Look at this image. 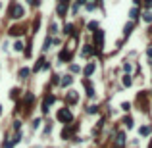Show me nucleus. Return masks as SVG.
Wrapping results in <instances>:
<instances>
[{
  "label": "nucleus",
  "instance_id": "obj_15",
  "mask_svg": "<svg viewBox=\"0 0 152 148\" xmlns=\"http://www.w3.org/2000/svg\"><path fill=\"white\" fill-rule=\"evenodd\" d=\"M129 18H131V19H137V18H139V10H137V8H133V10L129 12Z\"/></svg>",
  "mask_w": 152,
  "mask_h": 148
},
{
  "label": "nucleus",
  "instance_id": "obj_18",
  "mask_svg": "<svg viewBox=\"0 0 152 148\" xmlns=\"http://www.w3.org/2000/svg\"><path fill=\"white\" fill-rule=\"evenodd\" d=\"M14 50L21 52V50H23V42H19V41H18V42H15V44H14Z\"/></svg>",
  "mask_w": 152,
  "mask_h": 148
},
{
  "label": "nucleus",
  "instance_id": "obj_32",
  "mask_svg": "<svg viewBox=\"0 0 152 148\" xmlns=\"http://www.w3.org/2000/svg\"><path fill=\"white\" fill-rule=\"evenodd\" d=\"M89 2H94V0H89Z\"/></svg>",
  "mask_w": 152,
  "mask_h": 148
},
{
  "label": "nucleus",
  "instance_id": "obj_27",
  "mask_svg": "<svg viewBox=\"0 0 152 148\" xmlns=\"http://www.w3.org/2000/svg\"><path fill=\"white\" fill-rule=\"evenodd\" d=\"M146 54H148V58H152V46H150V48H148V50H146Z\"/></svg>",
  "mask_w": 152,
  "mask_h": 148
},
{
  "label": "nucleus",
  "instance_id": "obj_12",
  "mask_svg": "<svg viewBox=\"0 0 152 148\" xmlns=\"http://www.w3.org/2000/svg\"><path fill=\"white\" fill-rule=\"evenodd\" d=\"M85 75H87V77H89V75H91L92 73V71H94V64H92V62H91V64H87V67H85Z\"/></svg>",
  "mask_w": 152,
  "mask_h": 148
},
{
  "label": "nucleus",
  "instance_id": "obj_7",
  "mask_svg": "<svg viewBox=\"0 0 152 148\" xmlns=\"http://www.w3.org/2000/svg\"><path fill=\"white\" fill-rule=\"evenodd\" d=\"M29 73H31V69H29V67H21V69H19V79H27Z\"/></svg>",
  "mask_w": 152,
  "mask_h": 148
},
{
  "label": "nucleus",
  "instance_id": "obj_16",
  "mask_svg": "<svg viewBox=\"0 0 152 148\" xmlns=\"http://www.w3.org/2000/svg\"><path fill=\"white\" fill-rule=\"evenodd\" d=\"M69 83H71V77H69V75H64V79H62V85H64V87H68Z\"/></svg>",
  "mask_w": 152,
  "mask_h": 148
},
{
  "label": "nucleus",
  "instance_id": "obj_5",
  "mask_svg": "<svg viewBox=\"0 0 152 148\" xmlns=\"http://www.w3.org/2000/svg\"><path fill=\"white\" fill-rule=\"evenodd\" d=\"M77 100H79L77 93H75V90H69V93H68V102H73V104H75Z\"/></svg>",
  "mask_w": 152,
  "mask_h": 148
},
{
  "label": "nucleus",
  "instance_id": "obj_19",
  "mask_svg": "<svg viewBox=\"0 0 152 148\" xmlns=\"http://www.w3.org/2000/svg\"><path fill=\"white\" fill-rule=\"evenodd\" d=\"M73 31H75V29H73V25H71V23H68V25H65V33H68V35H71Z\"/></svg>",
  "mask_w": 152,
  "mask_h": 148
},
{
  "label": "nucleus",
  "instance_id": "obj_25",
  "mask_svg": "<svg viewBox=\"0 0 152 148\" xmlns=\"http://www.w3.org/2000/svg\"><path fill=\"white\" fill-rule=\"evenodd\" d=\"M144 8H146V10L152 8V0H144Z\"/></svg>",
  "mask_w": 152,
  "mask_h": 148
},
{
  "label": "nucleus",
  "instance_id": "obj_13",
  "mask_svg": "<svg viewBox=\"0 0 152 148\" xmlns=\"http://www.w3.org/2000/svg\"><path fill=\"white\" fill-rule=\"evenodd\" d=\"M143 19H144V21H148V23H152V12H150V10H146V12L143 14Z\"/></svg>",
  "mask_w": 152,
  "mask_h": 148
},
{
  "label": "nucleus",
  "instance_id": "obj_29",
  "mask_svg": "<svg viewBox=\"0 0 152 148\" xmlns=\"http://www.w3.org/2000/svg\"><path fill=\"white\" fill-rule=\"evenodd\" d=\"M148 148H152V139H150V144H148Z\"/></svg>",
  "mask_w": 152,
  "mask_h": 148
},
{
  "label": "nucleus",
  "instance_id": "obj_8",
  "mask_svg": "<svg viewBox=\"0 0 152 148\" xmlns=\"http://www.w3.org/2000/svg\"><path fill=\"white\" fill-rule=\"evenodd\" d=\"M94 54V48H92V44H87V46L83 48V56H92Z\"/></svg>",
  "mask_w": 152,
  "mask_h": 148
},
{
  "label": "nucleus",
  "instance_id": "obj_23",
  "mask_svg": "<svg viewBox=\"0 0 152 148\" xmlns=\"http://www.w3.org/2000/svg\"><path fill=\"white\" fill-rule=\"evenodd\" d=\"M69 69L73 71V73H79V71H81V67H79V65H71V67H69Z\"/></svg>",
  "mask_w": 152,
  "mask_h": 148
},
{
  "label": "nucleus",
  "instance_id": "obj_21",
  "mask_svg": "<svg viewBox=\"0 0 152 148\" xmlns=\"http://www.w3.org/2000/svg\"><path fill=\"white\" fill-rule=\"evenodd\" d=\"M123 123L127 125V127H133V119H131V117H125V119H123Z\"/></svg>",
  "mask_w": 152,
  "mask_h": 148
},
{
  "label": "nucleus",
  "instance_id": "obj_22",
  "mask_svg": "<svg viewBox=\"0 0 152 148\" xmlns=\"http://www.w3.org/2000/svg\"><path fill=\"white\" fill-rule=\"evenodd\" d=\"M87 112H89V114H96L98 108H96V106H91V108H87Z\"/></svg>",
  "mask_w": 152,
  "mask_h": 148
},
{
  "label": "nucleus",
  "instance_id": "obj_4",
  "mask_svg": "<svg viewBox=\"0 0 152 148\" xmlns=\"http://www.w3.org/2000/svg\"><path fill=\"white\" fill-rule=\"evenodd\" d=\"M115 144H118V146H123L125 144V133H118V137H115Z\"/></svg>",
  "mask_w": 152,
  "mask_h": 148
},
{
  "label": "nucleus",
  "instance_id": "obj_28",
  "mask_svg": "<svg viewBox=\"0 0 152 148\" xmlns=\"http://www.w3.org/2000/svg\"><path fill=\"white\" fill-rule=\"evenodd\" d=\"M68 2H69V0H60V4H68Z\"/></svg>",
  "mask_w": 152,
  "mask_h": 148
},
{
  "label": "nucleus",
  "instance_id": "obj_24",
  "mask_svg": "<svg viewBox=\"0 0 152 148\" xmlns=\"http://www.w3.org/2000/svg\"><path fill=\"white\" fill-rule=\"evenodd\" d=\"M96 27H98L96 21H91V23H89V29H94V31H96Z\"/></svg>",
  "mask_w": 152,
  "mask_h": 148
},
{
  "label": "nucleus",
  "instance_id": "obj_6",
  "mask_svg": "<svg viewBox=\"0 0 152 148\" xmlns=\"http://www.w3.org/2000/svg\"><path fill=\"white\" fill-rule=\"evenodd\" d=\"M69 52H71V50H68V48L60 52V62H68V60H69V56H71Z\"/></svg>",
  "mask_w": 152,
  "mask_h": 148
},
{
  "label": "nucleus",
  "instance_id": "obj_14",
  "mask_svg": "<svg viewBox=\"0 0 152 148\" xmlns=\"http://www.w3.org/2000/svg\"><path fill=\"white\" fill-rule=\"evenodd\" d=\"M65 10H68V4H58V15H64Z\"/></svg>",
  "mask_w": 152,
  "mask_h": 148
},
{
  "label": "nucleus",
  "instance_id": "obj_2",
  "mask_svg": "<svg viewBox=\"0 0 152 148\" xmlns=\"http://www.w3.org/2000/svg\"><path fill=\"white\" fill-rule=\"evenodd\" d=\"M10 15L14 19H19V18H23V8L19 4H14L12 8H10Z\"/></svg>",
  "mask_w": 152,
  "mask_h": 148
},
{
  "label": "nucleus",
  "instance_id": "obj_1",
  "mask_svg": "<svg viewBox=\"0 0 152 148\" xmlns=\"http://www.w3.org/2000/svg\"><path fill=\"white\" fill-rule=\"evenodd\" d=\"M58 119L62 121V123H69V121L73 119V114H71V110L69 108H62V110H58Z\"/></svg>",
  "mask_w": 152,
  "mask_h": 148
},
{
  "label": "nucleus",
  "instance_id": "obj_30",
  "mask_svg": "<svg viewBox=\"0 0 152 148\" xmlns=\"http://www.w3.org/2000/svg\"><path fill=\"white\" fill-rule=\"evenodd\" d=\"M133 2H135V4H139V2H141V0H133Z\"/></svg>",
  "mask_w": 152,
  "mask_h": 148
},
{
  "label": "nucleus",
  "instance_id": "obj_26",
  "mask_svg": "<svg viewBox=\"0 0 152 148\" xmlns=\"http://www.w3.org/2000/svg\"><path fill=\"white\" fill-rule=\"evenodd\" d=\"M56 29H58V27H56V23H52V25H50V33H58Z\"/></svg>",
  "mask_w": 152,
  "mask_h": 148
},
{
  "label": "nucleus",
  "instance_id": "obj_9",
  "mask_svg": "<svg viewBox=\"0 0 152 148\" xmlns=\"http://www.w3.org/2000/svg\"><path fill=\"white\" fill-rule=\"evenodd\" d=\"M21 33H23L21 27H12V29H10V35H12V37H19Z\"/></svg>",
  "mask_w": 152,
  "mask_h": 148
},
{
  "label": "nucleus",
  "instance_id": "obj_11",
  "mask_svg": "<svg viewBox=\"0 0 152 148\" xmlns=\"http://www.w3.org/2000/svg\"><path fill=\"white\" fill-rule=\"evenodd\" d=\"M139 133L143 135V137H148V135H150V127H148V125H143V127L139 129Z\"/></svg>",
  "mask_w": 152,
  "mask_h": 148
},
{
  "label": "nucleus",
  "instance_id": "obj_10",
  "mask_svg": "<svg viewBox=\"0 0 152 148\" xmlns=\"http://www.w3.org/2000/svg\"><path fill=\"white\" fill-rule=\"evenodd\" d=\"M85 88H87V94H89V96H94V88H92V85L91 83H89V81H85Z\"/></svg>",
  "mask_w": 152,
  "mask_h": 148
},
{
  "label": "nucleus",
  "instance_id": "obj_20",
  "mask_svg": "<svg viewBox=\"0 0 152 148\" xmlns=\"http://www.w3.org/2000/svg\"><path fill=\"white\" fill-rule=\"evenodd\" d=\"M131 31H133V23H127L125 25V35H129Z\"/></svg>",
  "mask_w": 152,
  "mask_h": 148
},
{
  "label": "nucleus",
  "instance_id": "obj_17",
  "mask_svg": "<svg viewBox=\"0 0 152 148\" xmlns=\"http://www.w3.org/2000/svg\"><path fill=\"white\" fill-rule=\"evenodd\" d=\"M131 83H133L131 77H129V75H125V77H123V85H125V87H131Z\"/></svg>",
  "mask_w": 152,
  "mask_h": 148
},
{
  "label": "nucleus",
  "instance_id": "obj_3",
  "mask_svg": "<svg viewBox=\"0 0 152 148\" xmlns=\"http://www.w3.org/2000/svg\"><path fill=\"white\" fill-rule=\"evenodd\" d=\"M102 42H104V31L96 29V31H94V44H96L98 48H102Z\"/></svg>",
  "mask_w": 152,
  "mask_h": 148
},
{
  "label": "nucleus",
  "instance_id": "obj_31",
  "mask_svg": "<svg viewBox=\"0 0 152 148\" xmlns=\"http://www.w3.org/2000/svg\"><path fill=\"white\" fill-rule=\"evenodd\" d=\"M0 114H2V106H0Z\"/></svg>",
  "mask_w": 152,
  "mask_h": 148
}]
</instances>
